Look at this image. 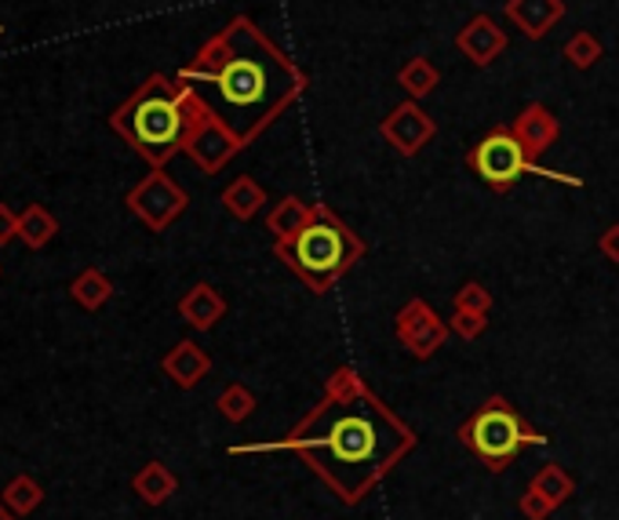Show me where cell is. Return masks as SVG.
<instances>
[{
	"label": "cell",
	"mask_w": 619,
	"mask_h": 520,
	"mask_svg": "<svg viewBox=\"0 0 619 520\" xmlns=\"http://www.w3.org/2000/svg\"><path fill=\"white\" fill-rule=\"evenodd\" d=\"M532 495H536V499H547L550 506L565 502L568 495H573V477H568L565 469L547 466L536 480H532Z\"/></svg>",
	"instance_id": "14"
},
{
	"label": "cell",
	"mask_w": 619,
	"mask_h": 520,
	"mask_svg": "<svg viewBox=\"0 0 619 520\" xmlns=\"http://www.w3.org/2000/svg\"><path fill=\"white\" fill-rule=\"evenodd\" d=\"M0 502H4L8 510L22 520V517H30L36 506L44 502V488L36 485L30 474H19L15 480H8V488H4V495H0Z\"/></svg>",
	"instance_id": "13"
},
{
	"label": "cell",
	"mask_w": 619,
	"mask_h": 520,
	"mask_svg": "<svg viewBox=\"0 0 619 520\" xmlns=\"http://www.w3.org/2000/svg\"><path fill=\"white\" fill-rule=\"evenodd\" d=\"M470 160H474L478 176L489 185H495V190H506V185L514 179H522V171L528 168L525 146L517 142L511 131H492L489 139H481Z\"/></svg>",
	"instance_id": "6"
},
{
	"label": "cell",
	"mask_w": 619,
	"mask_h": 520,
	"mask_svg": "<svg viewBox=\"0 0 619 520\" xmlns=\"http://www.w3.org/2000/svg\"><path fill=\"white\" fill-rule=\"evenodd\" d=\"M165 371H168V379L176 382V386L182 390H190L197 386V382L204 379V371H208V357L201 346H193V342H179L176 350H171L165 357Z\"/></svg>",
	"instance_id": "8"
},
{
	"label": "cell",
	"mask_w": 619,
	"mask_h": 520,
	"mask_svg": "<svg viewBox=\"0 0 619 520\" xmlns=\"http://www.w3.org/2000/svg\"><path fill=\"white\" fill-rule=\"evenodd\" d=\"M128 208L135 215H139L150 230H165L171 219H176L182 208H186V193L179 190L176 182L165 179L157 171L146 182H139L135 190L128 193Z\"/></svg>",
	"instance_id": "7"
},
{
	"label": "cell",
	"mask_w": 619,
	"mask_h": 520,
	"mask_svg": "<svg viewBox=\"0 0 619 520\" xmlns=\"http://www.w3.org/2000/svg\"><path fill=\"white\" fill-rule=\"evenodd\" d=\"M212 114L201 95L190 88V81H168L154 73L143 88H135V95L114 109L109 117V128L128 146H135V153H143L154 168H160L171 153L186 150V142L193 139V131L201 128V120Z\"/></svg>",
	"instance_id": "3"
},
{
	"label": "cell",
	"mask_w": 619,
	"mask_h": 520,
	"mask_svg": "<svg viewBox=\"0 0 619 520\" xmlns=\"http://www.w3.org/2000/svg\"><path fill=\"white\" fill-rule=\"evenodd\" d=\"M55 233H59V219L44 204H27V212L19 215V241L33 247V252H41Z\"/></svg>",
	"instance_id": "10"
},
{
	"label": "cell",
	"mask_w": 619,
	"mask_h": 520,
	"mask_svg": "<svg viewBox=\"0 0 619 520\" xmlns=\"http://www.w3.org/2000/svg\"><path fill=\"white\" fill-rule=\"evenodd\" d=\"M357 255H361V244L328 215L306 222V226L295 233V244H292V266L300 269L314 288H328Z\"/></svg>",
	"instance_id": "5"
},
{
	"label": "cell",
	"mask_w": 619,
	"mask_h": 520,
	"mask_svg": "<svg viewBox=\"0 0 619 520\" xmlns=\"http://www.w3.org/2000/svg\"><path fill=\"white\" fill-rule=\"evenodd\" d=\"M179 314L190 320L193 328H212L216 320L222 317V299L208 288V284H197L193 291H186V299L179 303Z\"/></svg>",
	"instance_id": "11"
},
{
	"label": "cell",
	"mask_w": 619,
	"mask_h": 520,
	"mask_svg": "<svg viewBox=\"0 0 619 520\" xmlns=\"http://www.w3.org/2000/svg\"><path fill=\"white\" fill-rule=\"evenodd\" d=\"M132 488H135V495H139L143 502L160 506V502H168L171 495H176L179 480H176V474H171L165 463H146L139 474H135Z\"/></svg>",
	"instance_id": "9"
},
{
	"label": "cell",
	"mask_w": 619,
	"mask_h": 520,
	"mask_svg": "<svg viewBox=\"0 0 619 520\" xmlns=\"http://www.w3.org/2000/svg\"><path fill=\"white\" fill-rule=\"evenodd\" d=\"M219 407H222V415H227L230 423H241V418H248V412H252V397H248L241 386H230L219 397Z\"/></svg>",
	"instance_id": "15"
},
{
	"label": "cell",
	"mask_w": 619,
	"mask_h": 520,
	"mask_svg": "<svg viewBox=\"0 0 619 520\" xmlns=\"http://www.w3.org/2000/svg\"><path fill=\"white\" fill-rule=\"evenodd\" d=\"M0 33H4V26H0Z\"/></svg>",
	"instance_id": "18"
},
{
	"label": "cell",
	"mask_w": 619,
	"mask_h": 520,
	"mask_svg": "<svg viewBox=\"0 0 619 520\" xmlns=\"http://www.w3.org/2000/svg\"><path fill=\"white\" fill-rule=\"evenodd\" d=\"M70 295H73V303H77V306H84V309H98V306H106L109 299H114V284H109V277L103 274V269L88 266V269H84V274L73 277Z\"/></svg>",
	"instance_id": "12"
},
{
	"label": "cell",
	"mask_w": 619,
	"mask_h": 520,
	"mask_svg": "<svg viewBox=\"0 0 619 520\" xmlns=\"http://www.w3.org/2000/svg\"><path fill=\"white\" fill-rule=\"evenodd\" d=\"M408 433L387 407L368 393L321 404L306 423L292 433L288 448L339 495L343 502L365 499V491L394 469V463L412 448Z\"/></svg>",
	"instance_id": "1"
},
{
	"label": "cell",
	"mask_w": 619,
	"mask_h": 520,
	"mask_svg": "<svg viewBox=\"0 0 619 520\" xmlns=\"http://www.w3.org/2000/svg\"><path fill=\"white\" fill-rule=\"evenodd\" d=\"M182 81H201L216 92L230 120L252 114H270L277 106V59L248 33L244 22H233L227 36H219L182 70Z\"/></svg>",
	"instance_id": "2"
},
{
	"label": "cell",
	"mask_w": 619,
	"mask_h": 520,
	"mask_svg": "<svg viewBox=\"0 0 619 520\" xmlns=\"http://www.w3.org/2000/svg\"><path fill=\"white\" fill-rule=\"evenodd\" d=\"M460 437L466 448L492 469V474H500V469L511 466L525 444L543 441L528 429L525 418L517 415L506 401H489L485 407H478V412L463 423Z\"/></svg>",
	"instance_id": "4"
},
{
	"label": "cell",
	"mask_w": 619,
	"mask_h": 520,
	"mask_svg": "<svg viewBox=\"0 0 619 520\" xmlns=\"http://www.w3.org/2000/svg\"><path fill=\"white\" fill-rule=\"evenodd\" d=\"M0 520H19V517H15V513H11V510H8V506H4V502H0Z\"/></svg>",
	"instance_id": "17"
},
{
	"label": "cell",
	"mask_w": 619,
	"mask_h": 520,
	"mask_svg": "<svg viewBox=\"0 0 619 520\" xmlns=\"http://www.w3.org/2000/svg\"><path fill=\"white\" fill-rule=\"evenodd\" d=\"M19 237V215L8 204H0V247Z\"/></svg>",
	"instance_id": "16"
}]
</instances>
